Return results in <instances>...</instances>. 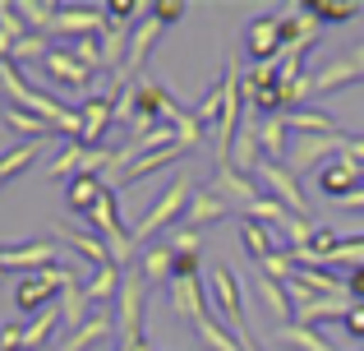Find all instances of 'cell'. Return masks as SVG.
Segmentation results:
<instances>
[{
	"label": "cell",
	"instance_id": "6da1fadb",
	"mask_svg": "<svg viewBox=\"0 0 364 351\" xmlns=\"http://www.w3.org/2000/svg\"><path fill=\"white\" fill-rule=\"evenodd\" d=\"M194 194H198V185H194V180H189L185 172H180V176H176V180H171V185H166V189L157 194V204L148 208V217H143V222L134 226V241H139V245H148V241H152L157 231H166L171 222H180V217H185V208H189V199H194Z\"/></svg>",
	"mask_w": 364,
	"mask_h": 351
},
{
	"label": "cell",
	"instance_id": "7a4b0ae2",
	"mask_svg": "<svg viewBox=\"0 0 364 351\" xmlns=\"http://www.w3.org/2000/svg\"><path fill=\"white\" fill-rule=\"evenodd\" d=\"M70 278H79V273L60 268V263H51V268H42V273H28V278H18V287H14V305L23 310V315H42V310L51 305V296Z\"/></svg>",
	"mask_w": 364,
	"mask_h": 351
},
{
	"label": "cell",
	"instance_id": "3957f363",
	"mask_svg": "<svg viewBox=\"0 0 364 351\" xmlns=\"http://www.w3.org/2000/svg\"><path fill=\"white\" fill-rule=\"evenodd\" d=\"M208 296H213V305L222 310V319L235 333V328L245 324V291H240V278H235L231 263H213V273H208Z\"/></svg>",
	"mask_w": 364,
	"mask_h": 351
},
{
	"label": "cell",
	"instance_id": "277c9868",
	"mask_svg": "<svg viewBox=\"0 0 364 351\" xmlns=\"http://www.w3.org/2000/svg\"><path fill=\"white\" fill-rule=\"evenodd\" d=\"M337 153H341V135H295V139H291V157H286V167H291L295 176L323 172V167H328Z\"/></svg>",
	"mask_w": 364,
	"mask_h": 351
},
{
	"label": "cell",
	"instance_id": "5b68a950",
	"mask_svg": "<svg viewBox=\"0 0 364 351\" xmlns=\"http://www.w3.org/2000/svg\"><path fill=\"white\" fill-rule=\"evenodd\" d=\"M161 19H152V9L139 19V28L129 33V51H124V65H120V74H116V88H129V83H139V70H143V61H148V51L157 46V37H161Z\"/></svg>",
	"mask_w": 364,
	"mask_h": 351
},
{
	"label": "cell",
	"instance_id": "8992f818",
	"mask_svg": "<svg viewBox=\"0 0 364 351\" xmlns=\"http://www.w3.org/2000/svg\"><path fill=\"white\" fill-rule=\"evenodd\" d=\"M107 9H97V5H60V14H55V23L46 28V37H74V42H83V37H92V33H107Z\"/></svg>",
	"mask_w": 364,
	"mask_h": 351
},
{
	"label": "cell",
	"instance_id": "52a82bcc",
	"mask_svg": "<svg viewBox=\"0 0 364 351\" xmlns=\"http://www.w3.org/2000/svg\"><path fill=\"white\" fill-rule=\"evenodd\" d=\"M258 176L267 180V189H272V199L282 208H291L295 217H304L309 222V204H304V189H300V176L291 172L286 162H258Z\"/></svg>",
	"mask_w": 364,
	"mask_h": 351
},
{
	"label": "cell",
	"instance_id": "ba28073f",
	"mask_svg": "<svg viewBox=\"0 0 364 351\" xmlns=\"http://www.w3.org/2000/svg\"><path fill=\"white\" fill-rule=\"evenodd\" d=\"M245 56L254 65L282 56V14H258L254 23L245 28Z\"/></svg>",
	"mask_w": 364,
	"mask_h": 351
},
{
	"label": "cell",
	"instance_id": "9c48e42d",
	"mask_svg": "<svg viewBox=\"0 0 364 351\" xmlns=\"http://www.w3.org/2000/svg\"><path fill=\"white\" fill-rule=\"evenodd\" d=\"M364 185V167L355 162L350 153H337L328 167L318 172V189L328 199H346V194H355V189Z\"/></svg>",
	"mask_w": 364,
	"mask_h": 351
},
{
	"label": "cell",
	"instance_id": "30bf717a",
	"mask_svg": "<svg viewBox=\"0 0 364 351\" xmlns=\"http://www.w3.org/2000/svg\"><path fill=\"white\" fill-rule=\"evenodd\" d=\"M208 189H213V194H222L231 208H245V213L258 204V199H263L254 185H249V176L235 162H222V167H217V176H213V185H208Z\"/></svg>",
	"mask_w": 364,
	"mask_h": 351
},
{
	"label": "cell",
	"instance_id": "8fae6325",
	"mask_svg": "<svg viewBox=\"0 0 364 351\" xmlns=\"http://www.w3.org/2000/svg\"><path fill=\"white\" fill-rule=\"evenodd\" d=\"M350 305H355L350 296H309V300L295 305V324H300V328H318V324H332V319L346 324Z\"/></svg>",
	"mask_w": 364,
	"mask_h": 351
},
{
	"label": "cell",
	"instance_id": "7c38bea8",
	"mask_svg": "<svg viewBox=\"0 0 364 351\" xmlns=\"http://www.w3.org/2000/svg\"><path fill=\"white\" fill-rule=\"evenodd\" d=\"M79 120H83V148H97V139L111 130V120H116V98L111 93H92L88 102L79 107Z\"/></svg>",
	"mask_w": 364,
	"mask_h": 351
},
{
	"label": "cell",
	"instance_id": "4fadbf2b",
	"mask_svg": "<svg viewBox=\"0 0 364 351\" xmlns=\"http://www.w3.org/2000/svg\"><path fill=\"white\" fill-rule=\"evenodd\" d=\"M171 305L189 324L208 319V282L203 278H171Z\"/></svg>",
	"mask_w": 364,
	"mask_h": 351
},
{
	"label": "cell",
	"instance_id": "5bb4252c",
	"mask_svg": "<svg viewBox=\"0 0 364 351\" xmlns=\"http://www.w3.org/2000/svg\"><path fill=\"white\" fill-rule=\"evenodd\" d=\"M42 70L51 74V79L60 83L65 93H83V88H88V83H92V74L83 70V65L74 61V51H65V46H51V51H46Z\"/></svg>",
	"mask_w": 364,
	"mask_h": 351
},
{
	"label": "cell",
	"instance_id": "9a60e30c",
	"mask_svg": "<svg viewBox=\"0 0 364 351\" xmlns=\"http://www.w3.org/2000/svg\"><path fill=\"white\" fill-rule=\"evenodd\" d=\"M226 213H231V204H226L222 194H213V189H198V194L189 199V208H185V226H189V231H203V226L222 222Z\"/></svg>",
	"mask_w": 364,
	"mask_h": 351
},
{
	"label": "cell",
	"instance_id": "2e32d148",
	"mask_svg": "<svg viewBox=\"0 0 364 351\" xmlns=\"http://www.w3.org/2000/svg\"><path fill=\"white\" fill-rule=\"evenodd\" d=\"M111 337H116V315H88V324L74 328V333L65 337L55 351H88V347H97V342H111Z\"/></svg>",
	"mask_w": 364,
	"mask_h": 351
},
{
	"label": "cell",
	"instance_id": "e0dca14e",
	"mask_svg": "<svg viewBox=\"0 0 364 351\" xmlns=\"http://www.w3.org/2000/svg\"><path fill=\"white\" fill-rule=\"evenodd\" d=\"M240 245H245V254L254 263H263L267 254H277V250H286L282 241L272 236V226H263V222H254V217H240Z\"/></svg>",
	"mask_w": 364,
	"mask_h": 351
},
{
	"label": "cell",
	"instance_id": "ac0fdd59",
	"mask_svg": "<svg viewBox=\"0 0 364 351\" xmlns=\"http://www.w3.org/2000/svg\"><path fill=\"white\" fill-rule=\"evenodd\" d=\"M254 287H258V296H263L267 315L282 319V324H295V300H291V291H286V282H277V278H267V273H258Z\"/></svg>",
	"mask_w": 364,
	"mask_h": 351
},
{
	"label": "cell",
	"instance_id": "d6986e66",
	"mask_svg": "<svg viewBox=\"0 0 364 351\" xmlns=\"http://www.w3.org/2000/svg\"><path fill=\"white\" fill-rule=\"evenodd\" d=\"M350 83H360V70H355L350 56H332V61L314 74V93H341V88H350Z\"/></svg>",
	"mask_w": 364,
	"mask_h": 351
},
{
	"label": "cell",
	"instance_id": "ffe728a7",
	"mask_svg": "<svg viewBox=\"0 0 364 351\" xmlns=\"http://www.w3.org/2000/svg\"><path fill=\"white\" fill-rule=\"evenodd\" d=\"M120 282H124V268H116V263H107V268H92L88 282H83V291H88L92 305H116L120 296Z\"/></svg>",
	"mask_w": 364,
	"mask_h": 351
},
{
	"label": "cell",
	"instance_id": "44dd1931",
	"mask_svg": "<svg viewBox=\"0 0 364 351\" xmlns=\"http://www.w3.org/2000/svg\"><path fill=\"white\" fill-rule=\"evenodd\" d=\"M107 189L111 185L102 176H74V180H65V204H70L74 213H92V204H97Z\"/></svg>",
	"mask_w": 364,
	"mask_h": 351
},
{
	"label": "cell",
	"instance_id": "7402d4cb",
	"mask_svg": "<svg viewBox=\"0 0 364 351\" xmlns=\"http://www.w3.org/2000/svg\"><path fill=\"white\" fill-rule=\"evenodd\" d=\"M88 305H92V300H88V291H83V282L70 278L60 287V324H70V333L83 328V324H88Z\"/></svg>",
	"mask_w": 364,
	"mask_h": 351
},
{
	"label": "cell",
	"instance_id": "603a6c76",
	"mask_svg": "<svg viewBox=\"0 0 364 351\" xmlns=\"http://www.w3.org/2000/svg\"><path fill=\"white\" fill-rule=\"evenodd\" d=\"M291 125L286 120H267L263 130H258V153H263V162H286L291 157Z\"/></svg>",
	"mask_w": 364,
	"mask_h": 351
},
{
	"label": "cell",
	"instance_id": "cb8c5ba5",
	"mask_svg": "<svg viewBox=\"0 0 364 351\" xmlns=\"http://www.w3.org/2000/svg\"><path fill=\"white\" fill-rule=\"evenodd\" d=\"M55 236H65L74 254L92 259V268H107V263H116V259H111V250H107V241H102V236H92V231H65V226H55Z\"/></svg>",
	"mask_w": 364,
	"mask_h": 351
},
{
	"label": "cell",
	"instance_id": "d4e9b609",
	"mask_svg": "<svg viewBox=\"0 0 364 351\" xmlns=\"http://www.w3.org/2000/svg\"><path fill=\"white\" fill-rule=\"evenodd\" d=\"M180 153H185V148H180V144H171V148H157V153L139 157L134 167H124V172H120L116 180H111V189H116V185H129V180H139V176H152V172H161V167H166V162H176Z\"/></svg>",
	"mask_w": 364,
	"mask_h": 351
},
{
	"label": "cell",
	"instance_id": "484cf974",
	"mask_svg": "<svg viewBox=\"0 0 364 351\" xmlns=\"http://www.w3.org/2000/svg\"><path fill=\"white\" fill-rule=\"evenodd\" d=\"M286 125H291V135H337V120L328 111H314V107L286 111Z\"/></svg>",
	"mask_w": 364,
	"mask_h": 351
},
{
	"label": "cell",
	"instance_id": "4316f807",
	"mask_svg": "<svg viewBox=\"0 0 364 351\" xmlns=\"http://www.w3.org/2000/svg\"><path fill=\"white\" fill-rule=\"evenodd\" d=\"M55 324H60V305H46L42 315H33V319L23 324V351H42L46 342H51Z\"/></svg>",
	"mask_w": 364,
	"mask_h": 351
},
{
	"label": "cell",
	"instance_id": "83f0119b",
	"mask_svg": "<svg viewBox=\"0 0 364 351\" xmlns=\"http://www.w3.org/2000/svg\"><path fill=\"white\" fill-rule=\"evenodd\" d=\"M194 333H198V342H203L208 351H245V342L231 333V328H222V319H217V315L198 319V324H194Z\"/></svg>",
	"mask_w": 364,
	"mask_h": 351
},
{
	"label": "cell",
	"instance_id": "f1b7e54d",
	"mask_svg": "<svg viewBox=\"0 0 364 351\" xmlns=\"http://www.w3.org/2000/svg\"><path fill=\"white\" fill-rule=\"evenodd\" d=\"M139 273H143V282H171V273H176V245H152L139 259Z\"/></svg>",
	"mask_w": 364,
	"mask_h": 351
},
{
	"label": "cell",
	"instance_id": "f546056e",
	"mask_svg": "<svg viewBox=\"0 0 364 351\" xmlns=\"http://www.w3.org/2000/svg\"><path fill=\"white\" fill-rule=\"evenodd\" d=\"M277 337H282L286 347H295V351H341L337 342H328L318 328H300V324H282Z\"/></svg>",
	"mask_w": 364,
	"mask_h": 351
},
{
	"label": "cell",
	"instance_id": "4dcf8cb0",
	"mask_svg": "<svg viewBox=\"0 0 364 351\" xmlns=\"http://www.w3.org/2000/svg\"><path fill=\"white\" fill-rule=\"evenodd\" d=\"M5 125H9V130H18L28 144H33V139L42 144V139H51V135H55V125H46L42 116H33V111H23V107H5Z\"/></svg>",
	"mask_w": 364,
	"mask_h": 351
},
{
	"label": "cell",
	"instance_id": "1f68e13d",
	"mask_svg": "<svg viewBox=\"0 0 364 351\" xmlns=\"http://www.w3.org/2000/svg\"><path fill=\"white\" fill-rule=\"evenodd\" d=\"M231 162L240 167V172H258V162H263V153H258V130L254 125H240V135H235L231 144Z\"/></svg>",
	"mask_w": 364,
	"mask_h": 351
},
{
	"label": "cell",
	"instance_id": "d6a6232c",
	"mask_svg": "<svg viewBox=\"0 0 364 351\" xmlns=\"http://www.w3.org/2000/svg\"><path fill=\"white\" fill-rule=\"evenodd\" d=\"M28 33H33V28L23 23V14H18V5H0V42H5L9 51H14V46L23 42Z\"/></svg>",
	"mask_w": 364,
	"mask_h": 351
},
{
	"label": "cell",
	"instance_id": "836d02e7",
	"mask_svg": "<svg viewBox=\"0 0 364 351\" xmlns=\"http://www.w3.org/2000/svg\"><path fill=\"white\" fill-rule=\"evenodd\" d=\"M37 148H42V144H18V148H9V153H0V185L14 180L28 162H37Z\"/></svg>",
	"mask_w": 364,
	"mask_h": 351
},
{
	"label": "cell",
	"instance_id": "e575fe53",
	"mask_svg": "<svg viewBox=\"0 0 364 351\" xmlns=\"http://www.w3.org/2000/svg\"><path fill=\"white\" fill-rule=\"evenodd\" d=\"M304 9H309L318 23H350V19L360 14V5L350 0V5H328V0H304Z\"/></svg>",
	"mask_w": 364,
	"mask_h": 351
},
{
	"label": "cell",
	"instance_id": "d590c367",
	"mask_svg": "<svg viewBox=\"0 0 364 351\" xmlns=\"http://www.w3.org/2000/svg\"><path fill=\"white\" fill-rule=\"evenodd\" d=\"M295 268H300V263H295L291 250H277V254H267V259L258 263V273H267V278H277V282H291Z\"/></svg>",
	"mask_w": 364,
	"mask_h": 351
},
{
	"label": "cell",
	"instance_id": "8d00e7d4",
	"mask_svg": "<svg viewBox=\"0 0 364 351\" xmlns=\"http://www.w3.org/2000/svg\"><path fill=\"white\" fill-rule=\"evenodd\" d=\"M46 51H51V46H46V37H42V33H28L23 42L9 51V61H14V65H18V61H37V65H42V61H46Z\"/></svg>",
	"mask_w": 364,
	"mask_h": 351
},
{
	"label": "cell",
	"instance_id": "74e56055",
	"mask_svg": "<svg viewBox=\"0 0 364 351\" xmlns=\"http://www.w3.org/2000/svg\"><path fill=\"white\" fill-rule=\"evenodd\" d=\"M245 102H249L254 111H286V98H282V88H277V83H272V88H254V93H245Z\"/></svg>",
	"mask_w": 364,
	"mask_h": 351
},
{
	"label": "cell",
	"instance_id": "f35d334b",
	"mask_svg": "<svg viewBox=\"0 0 364 351\" xmlns=\"http://www.w3.org/2000/svg\"><path fill=\"white\" fill-rule=\"evenodd\" d=\"M70 51H74V61H79V65H83L88 74H92V70H102V46L92 42V37H83V42H74Z\"/></svg>",
	"mask_w": 364,
	"mask_h": 351
},
{
	"label": "cell",
	"instance_id": "ab89813d",
	"mask_svg": "<svg viewBox=\"0 0 364 351\" xmlns=\"http://www.w3.org/2000/svg\"><path fill=\"white\" fill-rule=\"evenodd\" d=\"M171 245H176L180 254H198V250H203V231H189V226H176V241H171Z\"/></svg>",
	"mask_w": 364,
	"mask_h": 351
},
{
	"label": "cell",
	"instance_id": "60d3db41",
	"mask_svg": "<svg viewBox=\"0 0 364 351\" xmlns=\"http://www.w3.org/2000/svg\"><path fill=\"white\" fill-rule=\"evenodd\" d=\"M0 351H23V324H5L0 328Z\"/></svg>",
	"mask_w": 364,
	"mask_h": 351
},
{
	"label": "cell",
	"instance_id": "b9f144b4",
	"mask_svg": "<svg viewBox=\"0 0 364 351\" xmlns=\"http://www.w3.org/2000/svg\"><path fill=\"white\" fill-rule=\"evenodd\" d=\"M148 9H152V19H161V23H176V19L185 14L180 0H161V5H148Z\"/></svg>",
	"mask_w": 364,
	"mask_h": 351
},
{
	"label": "cell",
	"instance_id": "7bdbcfd3",
	"mask_svg": "<svg viewBox=\"0 0 364 351\" xmlns=\"http://www.w3.org/2000/svg\"><path fill=\"white\" fill-rule=\"evenodd\" d=\"M346 291H350V300H360V305H364V263L346 268Z\"/></svg>",
	"mask_w": 364,
	"mask_h": 351
},
{
	"label": "cell",
	"instance_id": "ee69618b",
	"mask_svg": "<svg viewBox=\"0 0 364 351\" xmlns=\"http://www.w3.org/2000/svg\"><path fill=\"white\" fill-rule=\"evenodd\" d=\"M171 278H198V254H180L176 250V273Z\"/></svg>",
	"mask_w": 364,
	"mask_h": 351
},
{
	"label": "cell",
	"instance_id": "f6af8a7d",
	"mask_svg": "<svg viewBox=\"0 0 364 351\" xmlns=\"http://www.w3.org/2000/svg\"><path fill=\"white\" fill-rule=\"evenodd\" d=\"M346 333L355 337V342H364V305H360V300L350 305V315H346Z\"/></svg>",
	"mask_w": 364,
	"mask_h": 351
},
{
	"label": "cell",
	"instance_id": "bcb514c9",
	"mask_svg": "<svg viewBox=\"0 0 364 351\" xmlns=\"http://www.w3.org/2000/svg\"><path fill=\"white\" fill-rule=\"evenodd\" d=\"M341 153H350L364 167V135H341Z\"/></svg>",
	"mask_w": 364,
	"mask_h": 351
},
{
	"label": "cell",
	"instance_id": "7dc6e473",
	"mask_svg": "<svg viewBox=\"0 0 364 351\" xmlns=\"http://www.w3.org/2000/svg\"><path fill=\"white\" fill-rule=\"evenodd\" d=\"M341 208H350V213H364V185L355 189V194H346V199H341Z\"/></svg>",
	"mask_w": 364,
	"mask_h": 351
},
{
	"label": "cell",
	"instance_id": "c3c4849f",
	"mask_svg": "<svg viewBox=\"0 0 364 351\" xmlns=\"http://www.w3.org/2000/svg\"><path fill=\"white\" fill-rule=\"evenodd\" d=\"M346 56H350V61H355V70H360V79H364V42H360V46H350Z\"/></svg>",
	"mask_w": 364,
	"mask_h": 351
},
{
	"label": "cell",
	"instance_id": "681fc988",
	"mask_svg": "<svg viewBox=\"0 0 364 351\" xmlns=\"http://www.w3.org/2000/svg\"><path fill=\"white\" fill-rule=\"evenodd\" d=\"M143 351H152V347H143Z\"/></svg>",
	"mask_w": 364,
	"mask_h": 351
}]
</instances>
